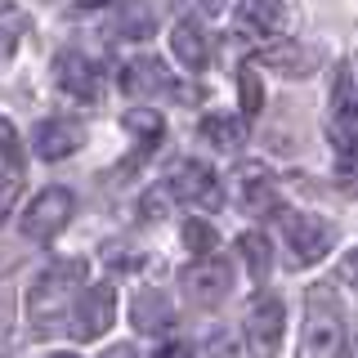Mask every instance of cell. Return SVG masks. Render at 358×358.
<instances>
[{"instance_id": "9", "label": "cell", "mask_w": 358, "mask_h": 358, "mask_svg": "<svg viewBox=\"0 0 358 358\" xmlns=\"http://www.w3.org/2000/svg\"><path fill=\"white\" fill-rule=\"evenodd\" d=\"M112 318H117V287L99 282V287H85V296L76 300L67 331H72L76 341H99V336L112 327Z\"/></svg>"}, {"instance_id": "28", "label": "cell", "mask_w": 358, "mask_h": 358, "mask_svg": "<svg viewBox=\"0 0 358 358\" xmlns=\"http://www.w3.org/2000/svg\"><path fill=\"white\" fill-rule=\"evenodd\" d=\"M152 358H193V354H188L184 345H166V350H157Z\"/></svg>"}, {"instance_id": "5", "label": "cell", "mask_w": 358, "mask_h": 358, "mask_svg": "<svg viewBox=\"0 0 358 358\" xmlns=\"http://www.w3.org/2000/svg\"><path fill=\"white\" fill-rule=\"evenodd\" d=\"M282 233H287V251L296 264H318L336 246V224L318 220V215H300V210L282 215Z\"/></svg>"}, {"instance_id": "6", "label": "cell", "mask_w": 358, "mask_h": 358, "mask_svg": "<svg viewBox=\"0 0 358 358\" xmlns=\"http://www.w3.org/2000/svg\"><path fill=\"white\" fill-rule=\"evenodd\" d=\"M282 327H287V309L278 296H255L246 309V350L251 358H273L282 345Z\"/></svg>"}, {"instance_id": "22", "label": "cell", "mask_w": 358, "mask_h": 358, "mask_svg": "<svg viewBox=\"0 0 358 358\" xmlns=\"http://www.w3.org/2000/svg\"><path fill=\"white\" fill-rule=\"evenodd\" d=\"M238 94H242V117H260L264 85H260V72H255V67H242L238 72Z\"/></svg>"}, {"instance_id": "12", "label": "cell", "mask_w": 358, "mask_h": 358, "mask_svg": "<svg viewBox=\"0 0 358 358\" xmlns=\"http://www.w3.org/2000/svg\"><path fill=\"white\" fill-rule=\"evenodd\" d=\"M121 90L130 99H152V94H179L175 76L162 67V59L152 54H134V59L121 63Z\"/></svg>"}, {"instance_id": "32", "label": "cell", "mask_w": 358, "mask_h": 358, "mask_svg": "<svg viewBox=\"0 0 358 358\" xmlns=\"http://www.w3.org/2000/svg\"><path fill=\"white\" fill-rule=\"evenodd\" d=\"M354 67H358V63H354Z\"/></svg>"}, {"instance_id": "11", "label": "cell", "mask_w": 358, "mask_h": 358, "mask_svg": "<svg viewBox=\"0 0 358 358\" xmlns=\"http://www.w3.org/2000/svg\"><path fill=\"white\" fill-rule=\"evenodd\" d=\"M166 188L175 193V201H188V206H201V210H220L224 206V193H220V179L210 166L201 162H179Z\"/></svg>"}, {"instance_id": "18", "label": "cell", "mask_w": 358, "mask_h": 358, "mask_svg": "<svg viewBox=\"0 0 358 358\" xmlns=\"http://www.w3.org/2000/svg\"><path fill=\"white\" fill-rule=\"evenodd\" d=\"M0 148H5V210H14L18 188H22V143H18L14 121L0 126Z\"/></svg>"}, {"instance_id": "10", "label": "cell", "mask_w": 358, "mask_h": 358, "mask_svg": "<svg viewBox=\"0 0 358 358\" xmlns=\"http://www.w3.org/2000/svg\"><path fill=\"white\" fill-rule=\"evenodd\" d=\"M327 139L341 157H358V94L350 85V72L336 76L331 112H327Z\"/></svg>"}, {"instance_id": "1", "label": "cell", "mask_w": 358, "mask_h": 358, "mask_svg": "<svg viewBox=\"0 0 358 358\" xmlns=\"http://www.w3.org/2000/svg\"><path fill=\"white\" fill-rule=\"evenodd\" d=\"M85 273H90V264L81 255H72V260H54L36 282H31L27 313H31L36 336H54V331H63V322H72V296H85L81 291Z\"/></svg>"}, {"instance_id": "14", "label": "cell", "mask_w": 358, "mask_h": 358, "mask_svg": "<svg viewBox=\"0 0 358 358\" xmlns=\"http://www.w3.org/2000/svg\"><path fill=\"white\" fill-rule=\"evenodd\" d=\"M81 143H85V126L72 121V117H50L31 134V148H36L41 162H63V157H72Z\"/></svg>"}, {"instance_id": "31", "label": "cell", "mask_w": 358, "mask_h": 358, "mask_svg": "<svg viewBox=\"0 0 358 358\" xmlns=\"http://www.w3.org/2000/svg\"><path fill=\"white\" fill-rule=\"evenodd\" d=\"M50 358H76V354H50Z\"/></svg>"}, {"instance_id": "19", "label": "cell", "mask_w": 358, "mask_h": 358, "mask_svg": "<svg viewBox=\"0 0 358 358\" xmlns=\"http://www.w3.org/2000/svg\"><path fill=\"white\" fill-rule=\"evenodd\" d=\"M179 238H184V251L193 255V260H206V255H215V246H220L215 224H206V220H197V215L179 224Z\"/></svg>"}, {"instance_id": "23", "label": "cell", "mask_w": 358, "mask_h": 358, "mask_svg": "<svg viewBox=\"0 0 358 358\" xmlns=\"http://www.w3.org/2000/svg\"><path fill=\"white\" fill-rule=\"evenodd\" d=\"M126 130L152 148V143L162 139V117H157L152 108H130V112H126Z\"/></svg>"}, {"instance_id": "24", "label": "cell", "mask_w": 358, "mask_h": 358, "mask_svg": "<svg viewBox=\"0 0 358 358\" xmlns=\"http://www.w3.org/2000/svg\"><path fill=\"white\" fill-rule=\"evenodd\" d=\"M171 201H175V193H171V188L162 184V188H152V193L139 201V215H143V220H166V210H171Z\"/></svg>"}, {"instance_id": "29", "label": "cell", "mask_w": 358, "mask_h": 358, "mask_svg": "<svg viewBox=\"0 0 358 358\" xmlns=\"http://www.w3.org/2000/svg\"><path fill=\"white\" fill-rule=\"evenodd\" d=\"M103 358H134V345H112Z\"/></svg>"}, {"instance_id": "27", "label": "cell", "mask_w": 358, "mask_h": 358, "mask_svg": "<svg viewBox=\"0 0 358 358\" xmlns=\"http://www.w3.org/2000/svg\"><path fill=\"white\" fill-rule=\"evenodd\" d=\"M341 273H345V282H354V287H358V246H354V251H350V255H345V264H341Z\"/></svg>"}, {"instance_id": "16", "label": "cell", "mask_w": 358, "mask_h": 358, "mask_svg": "<svg viewBox=\"0 0 358 358\" xmlns=\"http://www.w3.org/2000/svg\"><path fill=\"white\" fill-rule=\"evenodd\" d=\"M238 197H242L246 210H255V215L278 210V188H273V179H268L264 166H242L238 171Z\"/></svg>"}, {"instance_id": "8", "label": "cell", "mask_w": 358, "mask_h": 358, "mask_svg": "<svg viewBox=\"0 0 358 358\" xmlns=\"http://www.w3.org/2000/svg\"><path fill=\"white\" fill-rule=\"evenodd\" d=\"M287 5L282 0H238V9H233V27H238V36L255 41V45H268V41H287Z\"/></svg>"}, {"instance_id": "2", "label": "cell", "mask_w": 358, "mask_h": 358, "mask_svg": "<svg viewBox=\"0 0 358 358\" xmlns=\"http://www.w3.org/2000/svg\"><path fill=\"white\" fill-rule=\"evenodd\" d=\"M345 331H341V305L327 287H313L305 300V331H300L296 358H341Z\"/></svg>"}, {"instance_id": "17", "label": "cell", "mask_w": 358, "mask_h": 358, "mask_svg": "<svg viewBox=\"0 0 358 358\" xmlns=\"http://www.w3.org/2000/svg\"><path fill=\"white\" fill-rule=\"evenodd\" d=\"M201 139L215 152H238L246 143V121L229 117V112H210V117H201Z\"/></svg>"}, {"instance_id": "21", "label": "cell", "mask_w": 358, "mask_h": 358, "mask_svg": "<svg viewBox=\"0 0 358 358\" xmlns=\"http://www.w3.org/2000/svg\"><path fill=\"white\" fill-rule=\"evenodd\" d=\"M238 251H242L246 268H251V278H255V282H264L268 268H273V251H268V238H264V233H242V238H238Z\"/></svg>"}, {"instance_id": "4", "label": "cell", "mask_w": 358, "mask_h": 358, "mask_svg": "<svg viewBox=\"0 0 358 358\" xmlns=\"http://www.w3.org/2000/svg\"><path fill=\"white\" fill-rule=\"evenodd\" d=\"M103 81H108V72L90 59L85 50H63L59 59H54V85H59L67 99H76V103H99Z\"/></svg>"}, {"instance_id": "25", "label": "cell", "mask_w": 358, "mask_h": 358, "mask_svg": "<svg viewBox=\"0 0 358 358\" xmlns=\"http://www.w3.org/2000/svg\"><path fill=\"white\" fill-rule=\"evenodd\" d=\"M206 354H210V358H238V345H233L229 331H215V336L206 341Z\"/></svg>"}, {"instance_id": "26", "label": "cell", "mask_w": 358, "mask_h": 358, "mask_svg": "<svg viewBox=\"0 0 358 358\" xmlns=\"http://www.w3.org/2000/svg\"><path fill=\"white\" fill-rule=\"evenodd\" d=\"M220 9H224V0H193V5L184 9V18H201V22H206L210 14H220Z\"/></svg>"}, {"instance_id": "30", "label": "cell", "mask_w": 358, "mask_h": 358, "mask_svg": "<svg viewBox=\"0 0 358 358\" xmlns=\"http://www.w3.org/2000/svg\"><path fill=\"white\" fill-rule=\"evenodd\" d=\"M81 5H85V9H94V5H108V0H81Z\"/></svg>"}, {"instance_id": "13", "label": "cell", "mask_w": 358, "mask_h": 358, "mask_svg": "<svg viewBox=\"0 0 358 358\" xmlns=\"http://www.w3.org/2000/svg\"><path fill=\"white\" fill-rule=\"evenodd\" d=\"M171 54H175V63L184 67V72H206V63H210V31H206V22L179 14L175 27H171Z\"/></svg>"}, {"instance_id": "20", "label": "cell", "mask_w": 358, "mask_h": 358, "mask_svg": "<svg viewBox=\"0 0 358 358\" xmlns=\"http://www.w3.org/2000/svg\"><path fill=\"white\" fill-rule=\"evenodd\" d=\"M264 63L282 67V72H291V76H309V72H313V54L305 50V45H296V41L268 45V50H264Z\"/></svg>"}, {"instance_id": "7", "label": "cell", "mask_w": 358, "mask_h": 358, "mask_svg": "<svg viewBox=\"0 0 358 358\" xmlns=\"http://www.w3.org/2000/svg\"><path fill=\"white\" fill-rule=\"evenodd\" d=\"M179 287L188 291V300L201 309H215L220 300H229L233 291V268L229 260H220V255H206V260H193L179 273Z\"/></svg>"}, {"instance_id": "3", "label": "cell", "mask_w": 358, "mask_h": 358, "mask_svg": "<svg viewBox=\"0 0 358 358\" xmlns=\"http://www.w3.org/2000/svg\"><path fill=\"white\" fill-rule=\"evenodd\" d=\"M72 215H76L72 188L54 184V188H45V193H36V197L27 201V210H22V238L50 242V238H59L67 224H72Z\"/></svg>"}, {"instance_id": "15", "label": "cell", "mask_w": 358, "mask_h": 358, "mask_svg": "<svg viewBox=\"0 0 358 358\" xmlns=\"http://www.w3.org/2000/svg\"><path fill=\"white\" fill-rule=\"evenodd\" d=\"M130 318H134V327H139V331H148V336H162V331H171V322H175V309H171V300H166L162 291L143 287L139 296H134V305H130Z\"/></svg>"}]
</instances>
